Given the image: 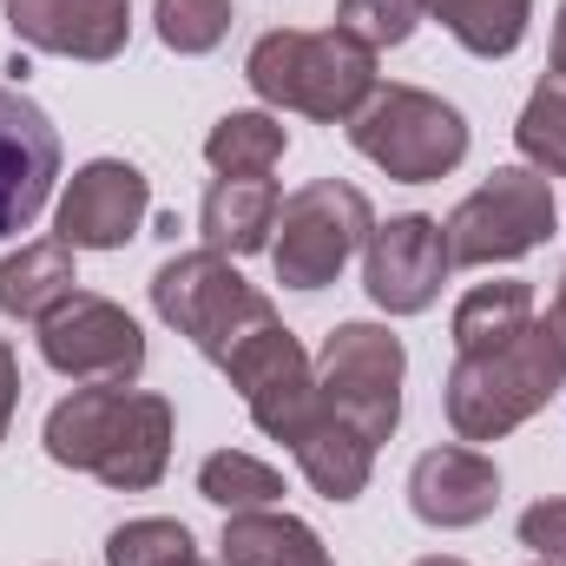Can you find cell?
Instances as JSON below:
<instances>
[{"mask_svg":"<svg viewBox=\"0 0 566 566\" xmlns=\"http://www.w3.org/2000/svg\"><path fill=\"white\" fill-rule=\"evenodd\" d=\"M376 218L369 198L343 178H316L303 191H290L277 205V238H271V264H277L283 290H323L336 271L369 244Z\"/></svg>","mask_w":566,"mask_h":566,"instance_id":"obj_6","label":"cell"},{"mask_svg":"<svg viewBox=\"0 0 566 566\" xmlns=\"http://www.w3.org/2000/svg\"><path fill=\"white\" fill-rule=\"evenodd\" d=\"M521 547H534L541 560L566 566V501H534L521 514Z\"/></svg>","mask_w":566,"mask_h":566,"instance_id":"obj_28","label":"cell"},{"mask_svg":"<svg viewBox=\"0 0 566 566\" xmlns=\"http://www.w3.org/2000/svg\"><path fill=\"white\" fill-rule=\"evenodd\" d=\"M73 244L66 238H40L13 258H0V316H20V323H40L46 310H60L73 296Z\"/></svg>","mask_w":566,"mask_h":566,"instance_id":"obj_18","label":"cell"},{"mask_svg":"<svg viewBox=\"0 0 566 566\" xmlns=\"http://www.w3.org/2000/svg\"><path fill=\"white\" fill-rule=\"evenodd\" d=\"M198 494L211 507H224V514H258V507H277L283 474L264 468V461H251V454H238V448H224V454H211L198 468Z\"/></svg>","mask_w":566,"mask_h":566,"instance_id":"obj_23","label":"cell"},{"mask_svg":"<svg viewBox=\"0 0 566 566\" xmlns=\"http://www.w3.org/2000/svg\"><path fill=\"white\" fill-rule=\"evenodd\" d=\"M218 547H224V566H336L323 554L316 527H303L296 514H271V507L231 514Z\"/></svg>","mask_w":566,"mask_h":566,"instance_id":"obj_19","label":"cell"},{"mask_svg":"<svg viewBox=\"0 0 566 566\" xmlns=\"http://www.w3.org/2000/svg\"><path fill=\"white\" fill-rule=\"evenodd\" d=\"M277 185L271 178H218L205 191V211H198V231H205V251L218 258H251L271 244L277 231Z\"/></svg>","mask_w":566,"mask_h":566,"instance_id":"obj_16","label":"cell"},{"mask_svg":"<svg viewBox=\"0 0 566 566\" xmlns=\"http://www.w3.org/2000/svg\"><path fill=\"white\" fill-rule=\"evenodd\" d=\"M151 211V185H145L139 165L126 158H93L73 171L66 198H60V238L73 251H119L133 244Z\"/></svg>","mask_w":566,"mask_h":566,"instance_id":"obj_13","label":"cell"},{"mask_svg":"<svg viewBox=\"0 0 566 566\" xmlns=\"http://www.w3.org/2000/svg\"><path fill=\"white\" fill-rule=\"evenodd\" d=\"M554 73L566 80V0H560V20H554Z\"/></svg>","mask_w":566,"mask_h":566,"instance_id":"obj_30","label":"cell"},{"mask_svg":"<svg viewBox=\"0 0 566 566\" xmlns=\"http://www.w3.org/2000/svg\"><path fill=\"white\" fill-rule=\"evenodd\" d=\"M151 20L171 53H211L231 33V0H158Z\"/></svg>","mask_w":566,"mask_h":566,"instance_id":"obj_26","label":"cell"},{"mask_svg":"<svg viewBox=\"0 0 566 566\" xmlns=\"http://www.w3.org/2000/svg\"><path fill=\"white\" fill-rule=\"evenodd\" d=\"M416 566H468V560H448V554H428V560H416Z\"/></svg>","mask_w":566,"mask_h":566,"instance_id":"obj_32","label":"cell"},{"mask_svg":"<svg viewBox=\"0 0 566 566\" xmlns=\"http://www.w3.org/2000/svg\"><path fill=\"white\" fill-rule=\"evenodd\" d=\"M416 20H422V0H343V7H336V27L356 33L369 53L402 46V40L416 33Z\"/></svg>","mask_w":566,"mask_h":566,"instance_id":"obj_27","label":"cell"},{"mask_svg":"<svg viewBox=\"0 0 566 566\" xmlns=\"http://www.w3.org/2000/svg\"><path fill=\"white\" fill-rule=\"evenodd\" d=\"M46 454L106 488H126V494L158 488V474L171 461V402L145 396V389L86 382L46 416Z\"/></svg>","mask_w":566,"mask_h":566,"instance_id":"obj_1","label":"cell"},{"mask_svg":"<svg viewBox=\"0 0 566 566\" xmlns=\"http://www.w3.org/2000/svg\"><path fill=\"white\" fill-rule=\"evenodd\" d=\"M422 7L474 60H507L527 40V20H534V0H422Z\"/></svg>","mask_w":566,"mask_h":566,"instance_id":"obj_21","label":"cell"},{"mask_svg":"<svg viewBox=\"0 0 566 566\" xmlns=\"http://www.w3.org/2000/svg\"><path fill=\"white\" fill-rule=\"evenodd\" d=\"M244 80L258 86V99H271L283 113H303V119H356L363 99L376 93V53L329 27V33H264L244 60Z\"/></svg>","mask_w":566,"mask_h":566,"instance_id":"obj_3","label":"cell"},{"mask_svg":"<svg viewBox=\"0 0 566 566\" xmlns=\"http://www.w3.org/2000/svg\"><path fill=\"white\" fill-rule=\"evenodd\" d=\"M218 566H224V560H218Z\"/></svg>","mask_w":566,"mask_h":566,"instance_id":"obj_34","label":"cell"},{"mask_svg":"<svg viewBox=\"0 0 566 566\" xmlns=\"http://www.w3.org/2000/svg\"><path fill=\"white\" fill-rule=\"evenodd\" d=\"M7 27L66 60H113L133 33V0H7Z\"/></svg>","mask_w":566,"mask_h":566,"instance_id":"obj_14","label":"cell"},{"mask_svg":"<svg viewBox=\"0 0 566 566\" xmlns=\"http://www.w3.org/2000/svg\"><path fill=\"white\" fill-rule=\"evenodd\" d=\"M566 382V336L560 323L534 316L514 343L461 356L448 369V422L461 441H501L527 416H541L554 402V389Z\"/></svg>","mask_w":566,"mask_h":566,"instance_id":"obj_2","label":"cell"},{"mask_svg":"<svg viewBox=\"0 0 566 566\" xmlns=\"http://www.w3.org/2000/svg\"><path fill=\"white\" fill-rule=\"evenodd\" d=\"M106 566H198V541L178 521H126L106 541Z\"/></svg>","mask_w":566,"mask_h":566,"instance_id":"obj_25","label":"cell"},{"mask_svg":"<svg viewBox=\"0 0 566 566\" xmlns=\"http://www.w3.org/2000/svg\"><path fill=\"white\" fill-rule=\"evenodd\" d=\"M224 376L238 382V396H244V409H251V422L264 428L271 441H296L303 428L323 416V396H316V369H310V356H303V343L271 323V329H258L231 363H224Z\"/></svg>","mask_w":566,"mask_h":566,"instance_id":"obj_10","label":"cell"},{"mask_svg":"<svg viewBox=\"0 0 566 566\" xmlns=\"http://www.w3.org/2000/svg\"><path fill=\"white\" fill-rule=\"evenodd\" d=\"M454 271L448 258V231L409 211V218H389L369 231V251H363V290L376 296V310L389 316H422L428 303L441 296V277Z\"/></svg>","mask_w":566,"mask_h":566,"instance_id":"obj_11","label":"cell"},{"mask_svg":"<svg viewBox=\"0 0 566 566\" xmlns=\"http://www.w3.org/2000/svg\"><path fill=\"white\" fill-rule=\"evenodd\" d=\"M53 178H60V133H53V119L27 93L0 86V238H20L46 211Z\"/></svg>","mask_w":566,"mask_h":566,"instance_id":"obj_12","label":"cell"},{"mask_svg":"<svg viewBox=\"0 0 566 566\" xmlns=\"http://www.w3.org/2000/svg\"><path fill=\"white\" fill-rule=\"evenodd\" d=\"M541 566H560V560H541Z\"/></svg>","mask_w":566,"mask_h":566,"instance_id":"obj_33","label":"cell"},{"mask_svg":"<svg viewBox=\"0 0 566 566\" xmlns=\"http://www.w3.org/2000/svg\"><path fill=\"white\" fill-rule=\"evenodd\" d=\"M13 402H20V363L0 343V441H7V422H13Z\"/></svg>","mask_w":566,"mask_h":566,"instance_id":"obj_29","label":"cell"},{"mask_svg":"<svg viewBox=\"0 0 566 566\" xmlns=\"http://www.w3.org/2000/svg\"><path fill=\"white\" fill-rule=\"evenodd\" d=\"M448 258L454 264H507L554 238V185L534 165H501L481 191L448 211Z\"/></svg>","mask_w":566,"mask_h":566,"instance_id":"obj_8","label":"cell"},{"mask_svg":"<svg viewBox=\"0 0 566 566\" xmlns=\"http://www.w3.org/2000/svg\"><path fill=\"white\" fill-rule=\"evenodd\" d=\"M349 145L402 185H434L468 158V119L416 86H376L349 119Z\"/></svg>","mask_w":566,"mask_h":566,"instance_id":"obj_5","label":"cell"},{"mask_svg":"<svg viewBox=\"0 0 566 566\" xmlns=\"http://www.w3.org/2000/svg\"><path fill=\"white\" fill-rule=\"evenodd\" d=\"M534 323V290L527 283H474L454 310V349L461 356H481V349H501L514 343L521 329Z\"/></svg>","mask_w":566,"mask_h":566,"instance_id":"obj_20","label":"cell"},{"mask_svg":"<svg viewBox=\"0 0 566 566\" xmlns=\"http://www.w3.org/2000/svg\"><path fill=\"white\" fill-rule=\"evenodd\" d=\"M290 454H296V468H303V481L323 494V501H356L363 488H369V461H376V441H363L356 428L343 422V416H316V422L303 428L296 441H290Z\"/></svg>","mask_w":566,"mask_h":566,"instance_id":"obj_17","label":"cell"},{"mask_svg":"<svg viewBox=\"0 0 566 566\" xmlns=\"http://www.w3.org/2000/svg\"><path fill=\"white\" fill-rule=\"evenodd\" d=\"M501 501V468L481 448H428L409 468V507L428 527H481Z\"/></svg>","mask_w":566,"mask_h":566,"instance_id":"obj_15","label":"cell"},{"mask_svg":"<svg viewBox=\"0 0 566 566\" xmlns=\"http://www.w3.org/2000/svg\"><path fill=\"white\" fill-rule=\"evenodd\" d=\"M151 310H158L205 363H218V369H224L258 329L277 323L271 296L251 290V283L231 271V258H218V251H185V258L158 264V277H151Z\"/></svg>","mask_w":566,"mask_h":566,"instance_id":"obj_4","label":"cell"},{"mask_svg":"<svg viewBox=\"0 0 566 566\" xmlns=\"http://www.w3.org/2000/svg\"><path fill=\"white\" fill-rule=\"evenodd\" d=\"M40 356L73 376V382H113V389H133L145 369V329L106 296H86L73 290L60 310L40 316Z\"/></svg>","mask_w":566,"mask_h":566,"instance_id":"obj_9","label":"cell"},{"mask_svg":"<svg viewBox=\"0 0 566 566\" xmlns=\"http://www.w3.org/2000/svg\"><path fill=\"white\" fill-rule=\"evenodd\" d=\"M402 369H409V356L389 329L343 323L316 356V396L329 416H343L363 441L382 448L402 422Z\"/></svg>","mask_w":566,"mask_h":566,"instance_id":"obj_7","label":"cell"},{"mask_svg":"<svg viewBox=\"0 0 566 566\" xmlns=\"http://www.w3.org/2000/svg\"><path fill=\"white\" fill-rule=\"evenodd\" d=\"M283 145H290L283 119H271V113H224L211 126V139H205V158H211L218 178H271Z\"/></svg>","mask_w":566,"mask_h":566,"instance_id":"obj_22","label":"cell"},{"mask_svg":"<svg viewBox=\"0 0 566 566\" xmlns=\"http://www.w3.org/2000/svg\"><path fill=\"white\" fill-rule=\"evenodd\" d=\"M514 145L527 151V165L541 178H566V80L560 73H547L534 86V99H527V113L514 126Z\"/></svg>","mask_w":566,"mask_h":566,"instance_id":"obj_24","label":"cell"},{"mask_svg":"<svg viewBox=\"0 0 566 566\" xmlns=\"http://www.w3.org/2000/svg\"><path fill=\"white\" fill-rule=\"evenodd\" d=\"M554 323H560V336H566V271H560V296H554Z\"/></svg>","mask_w":566,"mask_h":566,"instance_id":"obj_31","label":"cell"}]
</instances>
